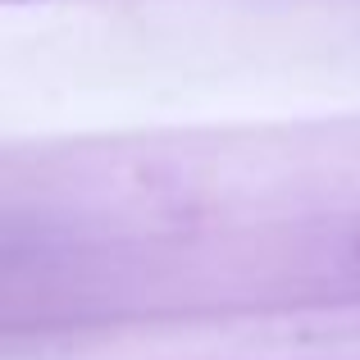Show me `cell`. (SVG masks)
<instances>
[{
	"label": "cell",
	"mask_w": 360,
	"mask_h": 360,
	"mask_svg": "<svg viewBox=\"0 0 360 360\" xmlns=\"http://www.w3.org/2000/svg\"><path fill=\"white\" fill-rule=\"evenodd\" d=\"M356 255H360V242H356Z\"/></svg>",
	"instance_id": "obj_1"
},
{
	"label": "cell",
	"mask_w": 360,
	"mask_h": 360,
	"mask_svg": "<svg viewBox=\"0 0 360 360\" xmlns=\"http://www.w3.org/2000/svg\"><path fill=\"white\" fill-rule=\"evenodd\" d=\"M14 5H18V0H14Z\"/></svg>",
	"instance_id": "obj_2"
}]
</instances>
